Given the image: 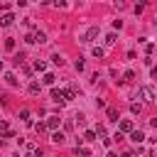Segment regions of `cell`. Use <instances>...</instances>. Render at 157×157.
Returning <instances> with one entry per match:
<instances>
[{"label":"cell","instance_id":"cell-1","mask_svg":"<svg viewBox=\"0 0 157 157\" xmlns=\"http://www.w3.org/2000/svg\"><path fill=\"white\" fill-rule=\"evenodd\" d=\"M137 98H140L142 103H150V101H155V93H152L150 86H140V88H137Z\"/></svg>","mask_w":157,"mask_h":157},{"label":"cell","instance_id":"cell-2","mask_svg":"<svg viewBox=\"0 0 157 157\" xmlns=\"http://www.w3.org/2000/svg\"><path fill=\"white\" fill-rule=\"evenodd\" d=\"M52 101H54V103H59V105H64V103L69 101V98H66V91H59V88H54V91H52Z\"/></svg>","mask_w":157,"mask_h":157},{"label":"cell","instance_id":"cell-3","mask_svg":"<svg viewBox=\"0 0 157 157\" xmlns=\"http://www.w3.org/2000/svg\"><path fill=\"white\" fill-rule=\"evenodd\" d=\"M12 22H15V15L12 12H2L0 15V27H10Z\"/></svg>","mask_w":157,"mask_h":157},{"label":"cell","instance_id":"cell-4","mask_svg":"<svg viewBox=\"0 0 157 157\" xmlns=\"http://www.w3.org/2000/svg\"><path fill=\"white\" fill-rule=\"evenodd\" d=\"M118 130L125 135V132H132L135 128H132V120H120V125H118Z\"/></svg>","mask_w":157,"mask_h":157},{"label":"cell","instance_id":"cell-5","mask_svg":"<svg viewBox=\"0 0 157 157\" xmlns=\"http://www.w3.org/2000/svg\"><path fill=\"white\" fill-rule=\"evenodd\" d=\"M96 37H98V27H91V29L83 34V39H81V42H93Z\"/></svg>","mask_w":157,"mask_h":157},{"label":"cell","instance_id":"cell-6","mask_svg":"<svg viewBox=\"0 0 157 157\" xmlns=\"http://www.w3.org/2000/svg\"><path fill=\"white\" fill-rule=\"evenodd\" d=\"M64 140H66V137H64V132H59V130H54V132H52V142H54V145H61Z\"/></svg>","mask_w":157,"mask_h":157},{"label":"cell","instance_id":"cell-7","mask_svg":"<svg viewBox=\"0 0 157 157\" xmlns=\"http://www.w3.org/2000/svg\"><path fill=\"white\" fill-rule=\"evenodd\" d=\"M130 140L137 145V142H142V140H145V132H140V130H132V132H130Z\"/></svg>","mask_w":157,"mask_h":157},{"label":"cell","instance_id":"cell-8","mask_svg":"<svg viewBox=\"0 0 157 157\" xmlns=\"http://www.w3.org/2000/svg\"><path fill=\"white\" fill-rule=\"evenodd\" d=\"M20 120H25L27 125H32V118H29V110L25 108V110H20Z\"/></svg>","mask_w":157,"mask_h":157},{"label":"cell","instance_id":"cell-9","mask_svg":"<svg viewBox=\"0 0 157 157\" xmlns=\"http://www.w3.org/2000/svg\"><path fill=\"white\" fill-rule=\"evenodd\" d=\"M108 120H115V123H118V110H115L113 105H108Z\"/></svg>","mask_w":157,"mask_h":157},{"label":"cell","instance_id":"cell-10","mask_svg":"<svg viewBox=\"0 0 157 157\" xmlns=\"http://www.w3.org/2000/svg\"><path fill=\"white\" fill-rule=\"evenodd\" d=\"M56 125H59V118H54V115H52V118L47 120V128H49V130H56Z\"/></svg>","mask_w":157,"mask_h":157},{"label":"cell","instance_id":"cell-11","mask_svg":"<svg viewBox=\"0 0 157 157\" xmlns=\"http://www.w3.org/2000/svg\"><path fill=\"white\" fill-rule=\"evenodd\" d=\"M34 42H39V44H42V42H47V34L37 29V32H34Z\"/></svg>","mask_w":157,"mask_h":157},{"label":"cell","instance_id":"cell-12","mask_svg":"<svg viewBox=\"0 0 157 157\" xmlns=\"http://www.w3.org/2000/svg\"><path fill=\"white\" fill-rule=\"evenodd\" d=\"M5 81H7V86H17V78H15V74H5Z\"/></svg>","mask_w":157,"mask_h":157},{"label":"cell","instance_id":"cell-13","mask_svg":"<svg viewBox=\"0 0 157 157\" xmlns=\"http://www.w3.org/2000/svg\"><path fill=\"white\" fill-rule=\"evenodd\" d=\"M39 88H42V86H39L37 81H32V83L27 86V91H29V93H39Z\"/></svg>","mask_w":157,"mask_h":157},{"label":"cell","instance_id":"cell-14","mask_svg":"<svg viewBox=\"0 0 157 157\" xmlns=\"http://www.w3.org/2000/svg\"><path fill=\"white\" fill-rule=\"evenodd\" d=\"M74 118H76V120H74V125H76V128H83V123H86V118H83L81 113H78V115H74Z\"/></svg>","mask_w":157,"mask_h":157},{"label":"cell","instance_id":"cell-15","mask_svg":"<svg viewBox=\"0 0 157 157\" xmlns=\"http://www.w3.org/2000/svg\"><path fill=\"white\" fill-rule=\"evenodd\" d=\"M113 7H115V10H125L128 2H125V0H113Z\"/></svg>","mask_w":157,"mask_h":157},{"label":"cell","instance_id":"cell-16","mask_svg":"<svg viewBox=\"0 0 157 157\" xmlns=\"http://www.w3.org/2000/svg\"><path fill=\"white\" fill-rule=\"evenodd\" d=\"M34 69H37V71H47V64H44V61H39V59H37V61H34Z\"/></svg>","mask_w":157,"mask_h":157},{"label":"cell","instance_id":"cell-17","mask_svg":"<svg viewBox=\"0 0 157 157\" xmlns=\"http://www.w3.org/2000/svg\"><path fill=\"white\" fill-rule=\"evenodd\" d=\"M83 140H96V130H86L83 132Z\"/></svg>","mask_w":157,"mask_h":157},{"label":"cell","instance_id":"cell-18","mask_svg":"<svg viewBox=\"0 0 157 157\" xmlns=\"http://www.w3.org/2000/svg\"><path fill=\"white\" fill-rule=\"evenodd\" d=\"M25 42H27V44H37V42H34V32H29V34H25Z\"/></svg>","mask_w":157,"mask_h":157},{"label":"cell","instance_id":"cell-19","mask_svg":"<svg viewBox=\"0 0 157 157\" xmlns=\"http://www.w3.org/2000/svg\"><path fill=\"white\" fill-rule=\"evenodd\" d=\"M115 42H118V37H115V34H113V32H110V34H108V37H105V44H115Z\"/></svg>","mask_w":157,"mask_h":157},{"label":"cell","instance_id":"cell-20","mask_svg":"<svg viewBox=\"0 0 157 157\" xmlns=\"http://www.w3.org/2000/svg\"><path fill=\"white\" fill-rule=\"evenodd\" d=\"M52 61H54V64H59V66L64 64V59H61V54H52Z\"/></svg>","mask_w":157,"mask_h":157},{"label":"cell","instance_id":"cell-21","mask_svg":"<svg viewBox=\"0 0 157 157\" xmlns=\"http://www.w3.org/2000/svg\"><path fill=\"white\" fill-rule=\"evenodd\" d=\"M130 110H132V113H135V115H137V113H140V110H142V103H132V105H130Z\"/></svg>","mask_w":157,"mask_h":157},{"label":"cell","instance_id":"cell-22","mask_svg":"<svg viewBox=\"0 0 157 157\" xmlns=\"http://www.w3.org/2000/svg\"><path fill=\"white\" fill-rule=\"evenodd\" d=\"M93 56L101 59V56H103V49H101V47H93Z\"/></svg>","mask_w":157,"mask_h":157},{"label":"cell","instance_id":"cell-23","mask_svg":"<svg viewBox=\"0 0 157 157\" xmlns=\"http://www.w3.org/2000/svg\"><path fill=\"white\" fill-rule=\"evenodd\" d=\"M74 66H76V71H83V66H86V64H83V59H76V64H74Z\"/></svg>","mask_w":157,"mask_h":157},{"label":"cell","instance_id":"cell-24","mask_svg":"<svg viewBox=\"0 0 157 157\" xmlns=\"http://www.w3.org/2000/svg\"><path fill=\"white\" fill-rule=\"evenodd\" d=\"M44 83L52 86V83H54V74H44Z\"/></svg>","mask_w":157,"mask_h":157},{"label":"cell","instance_id":"cell-25","mask_svg":"<svg viewBox=\"0 0 157 157\" xmlns=\"http://www.w3.org/2000/svg\"><path fill=\"white\" fill-rule=\"evenodd\" d=\"M34 130H37V132H44V130H47V123H37Z\"/></svg>","mask_w":157,"mask_h":157},{"label":"cell","instance_id":"cell-26","mask_svg":"<svg viewBox=\"0 0 157 157\" xmlns=\"http://www.w3.org/2000/svg\"><path fill=\"white\" fill-rule=\"evenodd\" d=\"M96 135H101V137H105V125H98V128H96Z\"/></svg>","mask_w":157,"mask_h":157},{"label":"cell","instance_id":"cell-27","mask_svg":"<svg viewBox=\"0 0 157 157\" xmlns=\"http://www.w3.org/2000/svg\"><path fill=\"white\" fill-rule=\"evenodd\" d=\"M5 47L7 49H15V39H5Z\"/></svg>","mask_w":157,"mask_h":157},{"label":"cell","instance_id":"cell-28","mask_svg":"<svg viewBox=\"0 0 157 157\" xmlns=\"http://www.w3.org/2000/svg\"><path fill=\"white\" fill-rule=\"evenodd\" d=\"M132 78H135V74H132V71H125V78H123V81H132Z\"/></svg>","mask_w":157,"mask_h":157},{"label":"cell","instance_id":"cell-29","mask_svg":"<svg viewBox=\"0 0 157 157\" xmlns=\"http://www.w3.org/2000/svg\"><path fill=\"white\" fill-rule=\"evenodd\" d=\"M76 150H78V147H76ZM78 152H81V157H91V152H88V150H86V147H81V150H78Z\"/></svg>","mask_w":157,"mask_h":157},{"label":"cell","instance_id":"cell-30","mask_svg":"<svg viewBox=\"0 0 157 157\" xmlns=\"http://www.w3.org/2000/svg\"><path fill=\"white\" fill-rule=\"evenodd\" d=\"M54 5L56 7H66V0H54Z\"/></svg>","mask_w":157,"mask_h":157},{"label":"cell","instance_id":"cell-31","mask_svg":"<svg viewBox=\"0 0 157 157\" xmlns=\"http://www.w3.org/2000/svg\"><path fill=\"white\" fill-rule=\"evenodd\" d=\"M0 130H7V123L5 120H0Z\"/></svg>","mask_w":157,"mask_h":157},{"label":"cell","instance_id":"cell-32","mask_svg":"<svg viewBox=\"0 0 157 157\" xmlns=\"http://www.w3.org/2000/svg\"><path fill=\"white\" fill-rule=\"evenodd\" d=\"M147 2H150V0H137V5H142V7H145Z\"/></svg>","mask_w":157,"mask_h":157},{"label":"cell","instance_id":"cell-33","mask_svg":"<svg viewBox=\"0 0 157 157\" xmlns=\"http://www.w3.org/2000/svg\"><path fill=\"white\" fill-rule=\"evenodd\" d=\"M123 157H135V155H132V152H125V155H123Z\"/></svg>","mask_w":157,"mask_h":157},{"label":"cell","instance_id":"cell-34","mask_svg":"<svg viewBox=\"0 0 157 157\" xmlns=\"http://www.w3.org/2000/svg\"><path fill=\"white\" fill-rule=\"evenodd\" d=\"M155 98H157V96H155Z\"/></svg>","mask_w":157,"mask_h":157}]
</instances>
